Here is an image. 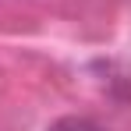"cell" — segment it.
I'll return each instance as SVG.
<instances>
[{"instance_id":"obj_1","label":"cell","mask_w":131,"mask_h":131,"mask_svg":"<svg viewBox=\"0 0 131 131\" xmlns=\"http://www.w3.org/2000/svg\"><path fill=\"white\" fill-rule=\"evenodd\" d=\"M50 131H103V128L92 124V121H85V117H64V121L50 124Z\"/></svg>"}]
</instances>
